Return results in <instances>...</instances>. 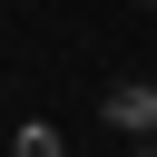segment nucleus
<instances>
[{"instance_id":"7ed1b4c3","label":"nucleus","mask_w":157,"mask_h":157,"mask_svg":"<svg viewBox=\"0 0 157 157\" xmlns=\"http://www.w3.org/2000/svg\"><path fill=\"white\" fill-rule=\"evenodd\" d=\"M147 157H157V147H147Z\"/></svg>"},{"instance_id":"f257e3e1","label":"nucleus","mask_w":157,"mask_h":157,"mask_svg":"<svg viewBox=\"0 0 157 157\" xmlns=\"http://www.w3.org/2000/svg\"><path fill=\"white\" fill-rule=\"evenodd\" d=\"M108 128H157V88H108Z\"/></svg>"},{"instance_id":"f03ea898","label":"nucleus","mask_w":157,"mask_h":157,"mask_svg":"<svg viewBox=\"0 0 157 157\" xmlns=\"http://www.w3.org/2000/svg\"><path fill=\"white\" fill-rule=\"evenodd\" d=\"M10 157H69V147H59V128H20V147H10Z\"/></svg>"}]
</instances>
